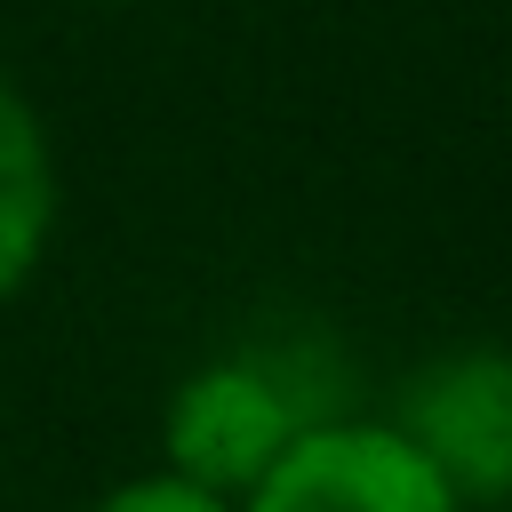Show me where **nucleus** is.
<instances>
[{
  "instance_id": "7ed1b4c3",
  "label": "nucleus",
  "mask_w": 512,
  "mask_h": 512,
  "mask_svg": "<svg viewBox=\"0 0 512 512\" xmlns=\"http://www.w3.org/2000/svg\"><path fill=\"white\" fill-rule=\"evenodd\" d=\"M424 464L448 480V496H512V352L480 344L440 360L416 392H408V424H400Z\"/></svg>"
},
{
  "instance_id": "f03ea898",
  "label": "nucleus",
  "mask_w": 512,
  "mask_h": 512,
  "mask_svg": "<svg viewBox=\"0 0 512 512\" xmlns=\"http://www.w3.org/2000/svg\"><path fill=\"white\" fill-rule=\"evenodd\" d=\"M240 512H456V496L400 424H312Z\"/></svg>"
},
{
  "instance_id": "39448f33",
  "label": "nucleus",
  "mask_w": 512,
  "mask_h": 512,
  "mask_svg": "<svg viewBox=\"0 0 512 512\" xmlns=\"http://www.w3.org/2000/svg\"><path fill=\"white\" fill-rule=\"evenodd\" d=\"M96 512H232V504L192 488V480H176V472H144V480H120Z\"/></svg>"
},
{
  "instance_id": "20e7f679",
  "label": "nucleus",
  "mask_w": 512,
  "mask_h": 512,
  "mask_svg": "<svg viewBox=\"0 0 512 512\" xmlns=\"http://www.w3.org/2000/svg\"><path fill=\"white\" fill-rule=\"evenodd\" d=\"M56 224V168H48V136L32 120V104L0 80V296H16L48 248Z\"/></svg>"
},
{
  "instance_id": "f257e3e1",
  "label": "nucleus",
  "mask_w": 512,
  "mask_h": 512,
  "mask_svg": "<svg viewBox=\"0 0 512 512\" xmlns=\"http://www.w3.org/2000/svg\"><path fill=\"white\" fill-rule=\"evenodd\" d=\"M296 432H312V416L264 360H216L168 400V472L232 504L288 456Z\"/></svg>"
}]
</instances>
